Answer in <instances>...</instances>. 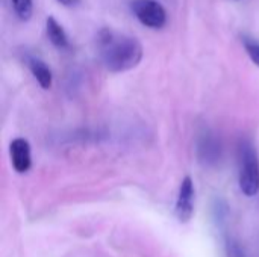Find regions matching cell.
Returning <instances> with one entry per match:
<instances>
[{
	"label": "cell",
	"instance_id": "obj_1",
	"mask_svg": "<svg viewBox=\"0 0 259 257\" xmlns=\"http://www.w3.org/2000/svg\"><path fill=\"white\" fill-rule=\"evenodd\" d=\"M97 42L100 59L111 73L129 71L143 59V45L134 36L103 29L99 32Z\"/></svg>",
	"mask_w": 259,
	"mask_h": 257
},
{
	"label": "cell",
	"instance_id": "obj_2",
	"mask_svg": "<svg viewBox=\"0 0 259 257\" xmlns=\"http://www.w3.org/2000/svg\"><path fill=\"white\" fill-rule=\"evenodd\" d=\"M240 189L247 197H253L259 192L258 153L247 141L240 147Z\"/></svg>",
	"mask_w": 259,
	"mask_h": 257
},
{
	"label": "cell",
	"instance_id": "obj_3",
	"mask_svg": "<svg viewBox=\"0 0 259 257\" xmlns=\"http://www.w3.org/2000/svg\"><path fill=\"white\" fill-rule=\"evenodd\" d=\"M131 8L140 23L150 29H162L167 23V12L156 0H134Z\"/></svg>",
	"mask_w": 259,
	"mask_h": 257
},
{
	"label": "cell",
	"instance_id": "obj_4",
	"mask_svg": "<svg viewBox=\"0 0 259 257\" xmlns=\"http://www.w3.org/2000/svg\"><path fill=\"white\" fill-rule=\"evenodd\" d=\"M194 214V183L190 176H187L179 188V195L176 201V217L181 223H188Z\"/></svg>",
	"mask_w": 259,
	"mask_h": 257
},
{
	"label": "cell",
	"instance_id": "obj_5",
	"mask_svg": "<svg viewBox=\"0 0 259 257\" xmlns=\"http://www.w3.org/2000/svg\"><path fill=\"white\" fill-rule=\"evenodd\" d=\"M9 153H11L12 167L17 173L29 171L32 165V158H30V145L26 139L23 138L14 139L9 145Z\"/></svg>",
	"mask_w": 259,
	"mask_h": 257
},
{
	"label": "cell",
	"instance_id": "obj_6",
	"mask_svg": "<svg viewBox=\"0 0 259 257\" xmlns=\"http://www.w3.org/2000/svg\"><path fill=\"white\" fill-rule=\"evenodd\" d=\"M29 70L42 89H50L52 82H53V76H52V71L46 62H42L38 58H30L29 59Z\"/></svg>",
	"mask_w": 259,
	"mask_h": 257
},
{
	"label": "cell",
	"instance_id": "obj_7",
	"mask_svg": "<svg viewBox=\"0 0 259 257\" xmlns=\"http://www.w3.org/2000/svg\"><path fill=\"white\" fill-rule=\"evenodd\" d=\"M46 30H47V36H49L50 42L55 47H58V48H68L70 47V41L67 38V33L64 32V27L56 21L55 17L47 18Z\"/></svg>",
	"mask_w": 259,
	"mask_h": 257
},
{
	"label": "cell",
	"instance_id": "obj_8",
	"mask_svg": "<svg viewBox=\"0 0 259 257\" xmlns=\"http://www.w3.org/2000/svg\"><path fill=\"white\" fill-rule=\"evenodd\" d=\"M199 153H200L202 161H205L206 164H211V162H215L219 159L220 148H219L215 139L205 133V136L199 142Z\"/></svg>",
	"mask_w": 259,
	"mask_h": 257
},
{
	"label": "cell",
	"instance_id": "obj_9",
	"mask_svg": "<svg viewBox=\"0 0 259 257\" xmlns=\"http://www.w3.org/2000/svg\"><path fill=\"white\" fill-rule=\"evenodd\" d=\"M11 2H12L14 12L20 20L27 21L32 17V12H33L32 0H11Z\"/></svg>",
	"mask_w": 259,
	"mask_h": 257
},
{
	"label": "cell",
	"instance_id": "obj_10",
	"mask_svg": "<svg viewBox=\"0 0 259 257\" xmlns=\"http://www.w3.org/2000/svg\"><path fill=\"white\" fill-rule=\"evenodd\" d=\"M243 44H244V48L249 55V58L252 59V62H255V65L259 67V42L258 41H253L250 38H244L243 39Z\"/></svg>",
	"mask_w": 259,
	"mask_h": 257
},
{
	"label": "cell",
	"instance_id": "obj_11",
	"mask_svg": "<svg viewBox=\"0 0 259 257\" xmlns=\"http://www.w3.org/2000/svg\"><path fill=\"white\" fill-rule=\"evenodd\" d=\"M226 248H228V257H246L244 254V251H243V248L235 242V241H228V245H226Z\"/></svg>",
	"mask_w": 259,
	"mask_h": 257
},
{
	"label": "cell",
	"instance_id": "obj_12",
	"mask_svg": "<svg viewBox=\"0 0 259 257\" xmlns=\"http://www.w3.org/2000/svg\"><path fill=\"white\" fill-rule=\"evenodd\" d=\"M59 3H62V5H71V2L73 0H58Z\"/></svg>",
	"mask_w": 259,
	"mask_h": 257
}]
</instances>
